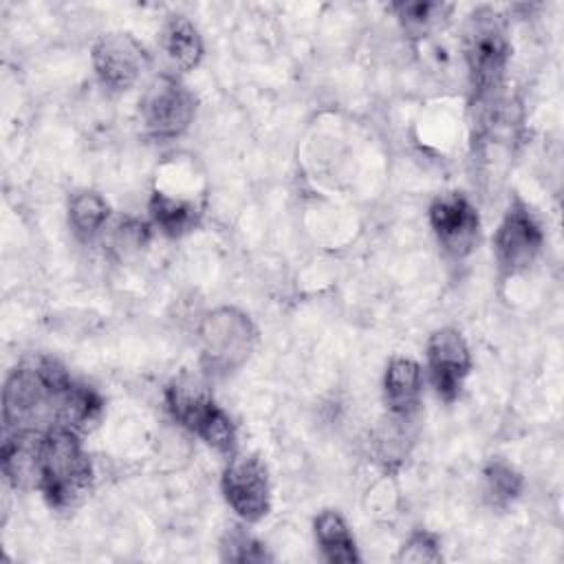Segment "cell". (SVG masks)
<instances>
[{"label": "cell", "mask_w": 564, "mask_h": 564, "mask_svg": "<svg viewBox=\"0 0 564 564\" xmlns=\"http://www.w3.org/2000/svg\"><path fill=\"white\" fill-rule=\"evenodd\" d=\"M73 383L66 370L51 357L15 368L4 383L2 416L9 430H37L53 419L59 394Z\"/></svg>", "instance_id": "1"}, {"label": "cell", "mask_w": 564, "mask_h": 564, "mask_svg": "<svg viewBox=\"0 0 564 564\" xmlns=\"http://www.w3.org/2000/svg\"><path fill=\"white\" fill-rule=\"evenodd\" d=\"M93 467L84 445L70 427L51 425L42 434L40 489L51 507H75L90 489Z\"/></svg>", "instance_id": "2"}, {"label": "cell", "mask_w": 564, "mask_h": 564, "mask_svg": "<svg viewBox=\"0 0 564 564\" xmlns=\"http://www.w3.org/2000/svg\"><path fill=\"white\" fill-rule=\"evenodd\" d=\"M463 53L476 101L485 104L500 90L511 53L505 20L496 9L478 7L467 15Z\"/></svg>", "instance_id": "3"}, {"label": "cell", "mask_w": 564, "mask_h": 564, "mask_svg": "<svg viewBox=\"0 0 564 564\" xmlns=\"http://www.w3.org/2000/svg\"><path fill=\"white\" fill-rule=\"evenodd\" d=\"M165 401L172 416L198 434L209 447L231 454L236 447V430L231 419L216 405L207 386L192 375L176 377L167 390Z\"/></svg>", "instance_id": "4"}, {"label": "cell", "mask_w": 564, "mask_h": 564, "mask_svg": "<svg viewBox=\"0 0 564 564\" xmlns=\"http://www.w3.org/2000/svg\"><path fill=\"white\" fill-rule=\"evenodd\" d=\"M200 339L205 364L212 370L229 372L249 357L256 341V328L245 313L236 308H218L205 317Z\"/></svg>", "instance_id": "5"}, {"label": "cell", "mask_w": 564, "mask_h": 564, "mask_svg": "<svg viewBox=\"0 0 564 564\" xmlns=\"http://www.w3.org/2000/svg\"><path fill=\"white\" fill-rule=\"evenodd\" d=\"M194 112V95L170 75L156 77L141 97L143 126L156 139H172L185 132Z\"/></svg>", "instance_id": "6"}, {"label": "cell", "mask_w": 564, "mask_h": 564, "mask_svg": "<svg viewBox=\"0 0 564 564\" xmlns=\"http://www.w3.org/2000/svg\"><path fill=\"white\" fill-rule=\"evenodd\" d=\"M544 242V234L531 209L522 200H513L505 212L496 236V262L507 275L522 273L533 264Z\"/></svg>", "instance_id": "7"}, {"label": "cell", "mask_w": 564, "mask_h": 564, "mask_svg": "<svg viewBox=\"0 0 564 564\" xmlns=\"http://www.w3.org/2000/svg\"><path fill=\"white\" fill-rule=\"evenodd\" d=\"M223 494L229 507L247 522L269 513L271 489L267 467L256 456H234L223 474Z\"/></svg>", "instance_id": "8"}, {"label": "cell", "mask_w": 564, "mask_h": 564, "mask_svg": "<svg viewBox=\"0 0 564 564\" xmlns=\"http://www.w3.org/2000/svg\"><path fill=\"white\" fill-rule=\"evenodd\" d=\"M148 64L145 48L130 33H104L93 44L95 73L112 90H126L137 84Z\"/></svg>", "instance_id": "9"}, {"label": "cell", "mask_w": 564, "mask_h": 564, "mask_svg": "<svg viewBox=\"0 0 564 564\" xmlns=\"http://www.w3.org/2000/svg\"><path fill=\"white\" fill-rule=\"evenodd\" d=\"M430 225L441 247L454 258L467 256L478 242V212L460 192L443 194L432 203Z\"/></svg>", "instance_id": "10"}, {"label": "cell", "mask_w": 564, "mask_h": 564, "mask_svg": "<svg viewBox=\"0 0 564 564\" xmlns=\"http://www.w3.org/2000/svg\"><path fill=\"white\" fill-rule=\"evenodd\" d=\"M427 368L432 383L445 401H454L471 370V355L465 337L456 328L434 330L427 339Z\"/></svg>", "instance_id": "11"}, {"label": "cell", "mask_w": 564, "mask_h": 564, "mask_svg": "<svg viewBox=\"0 0 564 564\" xmlns=\"http://www.w3.org/2000/svg\"><path fill=\"white\" fill-rule=\"evenodd\" d=\"M42 434L37 430H13L2 443V471L13 487H40Z\"/></svg>", "instance_id": "12"}, {"label": "cell", "mask_w": 564, "mask_h": 564, "mask_svg": "<svg viewBox=\"0 0 564 564\" xmlns=\"http://www.w3.org/2000/svg\"><path fill=\"white\" fill-rule=\"evenodd\" d=\"M383 397L392 414L410 416L421 399V368L410 357H394L383 375Z\"/></svg>", "instance_id": "13"}, {"label": "cell", "mask_w": 564, "mask_h": 564, "mask_svg": "<svg viewBox=\"0 0 564 564\" xmlns=\"http://www.w3.org/2000/svg\"><path fill=\"white\" fill-rule=\"evenodd\" d=\"M101 412H104V403L99 394L73 381L57 399L53 425H64L79 434L90 430L101 419Z\"/></svg>", "instance_id": "14"}, {"label": "cell", "mask_w": 564, "mask_h": 564, "mask_svg": "<svg viewBox=\"0 0 564 564\" xmlns=\"http://www.w3.org/2000/svg\"><path fill=\"white\" fill-rule=\"evenodd\" d=\"M161 46L170 64L178 70H192L203 57V40L198 29L185 15H172L163 26Z\"/></svg>", "instance_id": "15"}, {"label": "cell", "mask_w": 564, "mask_h": 564, "mask_svg": "<svg viewBox=\"0 0 564 564\" xmlns=\"http://www.w3.org/2000/svg\"><path fill=\"white\" fill-rule=\"evenodd\" d=\"M315 538L319 542V549L328 562L350 564L359 562V553L355 546V538L341 518V513L333 509H324L315 518Z\"/></svg>", "instance_id": "16"}, {"label": "cell", "mask_w": 564, "mask_h": 564, "mask_svg": "<svg viewBox=\"0 0 564 564\" xmlns=\"http://www.w3.org/2000/svg\"><path fill=\"white\" fill-rule=\"evenodd\" d=\"M150 214H152V220L156 223V227L170 238H176V236H183V234L192 231L198 223V216H200V212L194 203L183 200V198H174V196L163 194V192L152 194Z\"/></svg>", "instance_id": "17"}, {"label": "cell", "mask_w": 564, "mask_h": 564, "mask_svg": "<svg viewBox=\"0 0 564 564\" xmlns=\"http://www.w3.org/2000/svg\"><path fill=\"white\" fill-rule=\"evenodd\" d=\"M397 18L401 29L410 35V37H425L430 33H434L436 29H441L445 24V20L452 13V4L447 2H394L390 7Z\"/></svg>", "instance_id": "18"}, {"label": "cell", "mask_w": 564, "mask_h": 564, "mask_svg": "<svg viewBox=\"0 0 564 564\" xmlns=\"http://www.w3.org/2000/svg\"><path fill=\"white\" fill-rule=\"evenodd\" d=\"M108 218V203L97 192H77L68 203V220L82 240H90Z\"/></svg>", "instance_id": "19"}, {"label": "cell", "mask_w": 564, "mask_h": 564, "mask_svg": "<svg viewBox=\"0 0 564 564\" xmlns=\"http://www.w3.org/2000/svg\"><path fill=\"white\" fill-rule=\"evenodd\" d=\"M485 491L494 505H509L522 491V476L516 467L505 460H491L485 471Z\"/></svg>", "instance_id": "20"}, {"label": "cell", "mask_w": 564, "mask_h": 564, "mask_svg": "<svg viewBox=\"0 0 564 564\" xmlns=\"http://www.w3.org/2000/svg\"><path fill=\"white\" fill-rule=\"evenodd\" d=\"M220 549H223V557L231 560V562H264V560H271V555L264 551V546L258 540H253L251 535L242 533V531L227 533Z\"/></svg>", "instance_id": "21"}, {"label": "cell", "mask_w": 564, "mask_h": 564, "mask_svg": "<svg viewBox=\"0 0 564 564\" xmlns=\"http://www.w3.org/2000/svg\"><path fill=\"white\" fill-rule=\"evenodd\" d=\"M399 562H441V546L427 531H414L399 551Z\"/></svg>", "instance_id": "22"}]
</instances>
